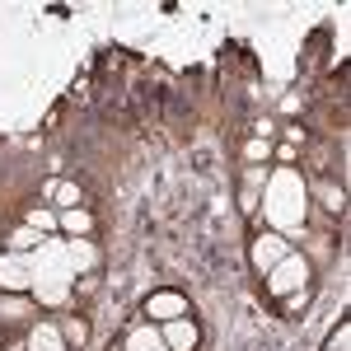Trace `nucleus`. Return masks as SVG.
<instances>
[{"label": "nucleus", "mask_w": 351, "mask_h": 351, "mask_svg": "<svg viewBox=\"0 0 351 351\" xmlns=\"http://www.w3.org/2000/svg\"><path fill=\"white\" fill-rule=\"evenodd\" d=\"M43 197H56L66 211H75V206H80V188H75V183H47V188H43Z\"/></svg>", "instance_id": "0eeeda50"}, {"label": "nucleus", "mask_w": 351, "mask_h": 351, "mask_svg": "<svg viewBox=\"0 0 351 351\" xmlns=\"http://www.w3.org/2000/svg\"><path fill=\"white\" fill-rule=\"evenodd\" d=\"M33 276H38V271L28 267L19 253H5V258H0V291L19 295V291H28V286H33Z\"/></svg>", "instance_id": "f03ea898"}, {"label": "nucleus", "mask_w": 351, "mask_h": 351, "mask_svg": "<svg viewBox=\"0 0 351 351\" xmlns=\"http://www.w3.org/2000/svg\"><path fill=\"white\" fill-rule=\"evenodd\" d=\"M160 347H164V342H160L155 328H141V332L132 337V351H160Z\"/></svg>", "instance_id": "9b49d317"}, {"label": "nucleus", "mask_w": 351, "mask_h": 351, "mask_svg": "<svg viewBox=\"0 0 351 351\" xmlns=\"http://www.w3.org/2000/svg\"><path fill=\"white\" fill-rule=\"evenodd\" d=\"M56 225H61V230H66V234H89V230H94V216H89V211H80V206H75V211H66V216L56 220Z\"/></svg>", "instance_id": "6e6552de"}, {"label": "nucleus", "mask_w": 351, "mask_h": 351, "mask_svg": "<svg viewBox=\"0 0 351 351\" xmlns=\"http://www.w3.org/2000/svg\"><path fill=\"white\" fill-rule=\"evenodd\" d=\"M197 337H202V332H197L192 319H169L164 332H160V342H164V347H173V351H192V347H197Z\"/></svg>", "instance_id": "39448f33"}, {"label": "nucleus", "mask_w": 351, "mask_h": 351, "mask_svg": "<svg viewBox=\"0 0 351 351\" xmlns=\"http://www.w3.org/2000/svg\"><path fill=\"white\" fill-rule=\"evenodd\" d=\"M145 314H150V319H160V324H169V319H183V314H188V300L178 295V291H160V295L145 300Z\"/></svg>", "instance_id": "20e7f679"}, {"label": "nucleus", "mask_w": 351, "mask_h": 351, "mask_svg": "<svg viewBox=\"0 0 351 351\" xmlns=\"http://www.w3.org/2000/svg\"><path fill=\"white\" fill-rule=\"evenodd\" d=\"M304 281H309V263H304L300 253H286V258L267 271L271 295H295V291H304Z\"/></svg>", "instance_id": "f257e3e1"}, {"label": "nucleus", "mask_w": 351, "mask_h": 351, "mask_svg": "<svg viewBox=\"0 0 351 351\" xmlns=\"http://www.w3.org/2000/svg\"><path fill=\"white\" fill-rule=\"evenodd\" d=\"M56 220L61 216H52V211H33L28 216V230H56Z\"/></svg>", "instance_id": "4468645a"}, {"label": "nucleus", "mask_w": 351, "mask_h": 351, "mask_svg": "<svg viewBox=\"0 0 351 351\" xmlns=\"http://www.w3.org/2000/svg\"><path fill=\"white\" fill-rule=\"evenodd\" d=\"M28 314V300H0V319H5V324H19V319H24Z\"/></svg>", "instance_id": "9d476101"}, {"label": "nucleus", "mask_w": 351, "mask_h": 351, "mask_svg": "<svg viewBox=\"0 0 351 351\" xmlns=\"http://www.w3.org/2000/svg\"><path fill=\"white\" fill-rule=\"evenodd\" d=\"M347 347H351V324H337V332L328 337L324 351H347Z\"/></svg>", "instance_id": "ddd939ff"}, {"label": "nucleus", "mask_w": 351, "mask_h": 351, "mask_svg": "<svg viewBox=\"0 0 351 351\" xmlns=\"http://www.w3.org/2000/svg\"><path fill=\"white\" fill-rule=\"evenodd\" d=\"M28 351H66V337L56 324H38L28 332Z\"/></svg>", "instance_id": "423d86ee"}, {"label": "nucleus", "mask_w": 351, "mask_h": 351, "mask_svg": "<svg viewBox=\"0 0 351 351\" xmlns=\"http://www.w3.org/2000/svg\"><path fill=\"white\" fill-rule=\"evenodd\" d=\"M286 253H291V248H286V239H281V234H258V239H253V267L267 276V271L276 267Z\"/></svg>", "instance_id": "7ed1b4c3"}, {"label": "nucleus", "mask_w": 351, "mask_h": 351, "mask_svg": "<svg viewBox=\"0 0 351 351\" xmlns=\"http://www.w3.org/2000/svg\"><path fill=\"white\" fill-rule=\"evenodd\" d=\"M33 243H38V230H14V234H10V248H14V253H24V248H33Z\"/></svg>", "instance_id": "f8f14e48"}, {"label": "nucleus", "mask_w": 351, "mask_h": 351, "mask_svg": "<svg viewBox=\"0 0 351 351\" xmlns=\"http://www.w3.org/2000/svg\"><path fill=\"white\" fill-rule=\"evenodd\" d=\"M112 351H122V347H112Z\"/></svg>", "instance_id": "2eb2a0df"}, {"label": "nucleus", "mask_w": 351, "mask_h": 351, "mask_svg": "<svg viewBox=\"0 0 351 351\" xmlns=\"http://www.w3.org/2000/svg\"><path fill=\"white\" fill-rule=\"evenodd\" d=\"M61 337H66V347H84L89 342V324L84 319H66L61 324Z\"/></svg>", "instance_id": "1a4fd4ad"}]
</instances>
